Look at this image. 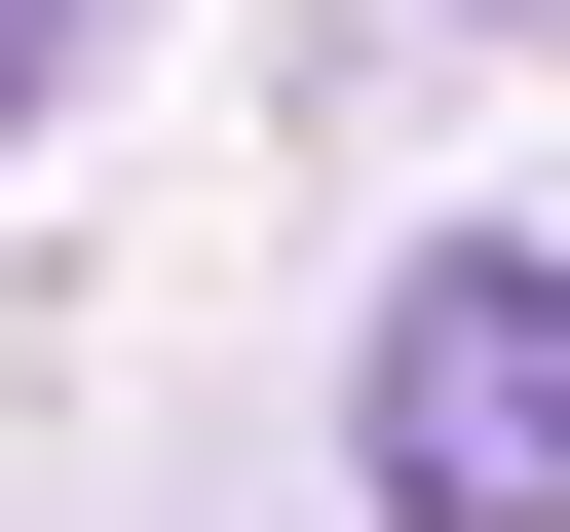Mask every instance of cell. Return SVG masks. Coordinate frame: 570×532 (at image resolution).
<instances>
[{
	"mask_svg": "<svg viewBox=\"0 0 570 532\" xmlns=\"http://www.w3.org/2000/svg\"><path fill=\"white\" fill-rule=\"evenodd\" d=\"M381 532H570V266L532 228H419L381 266Z\"/></svg>",
	"mask_w": 570,
	"mask_h": 532,
	"instance_id": "obj_1",
	"label": "cell"
},
{
	"mask_svg": "<svg viewBox=\"0 0 570 532\" xmlns=\"http://www.w3.org/2000/svg\"><path fill=\"white\" fill-rule=\"evenodd\" d=\"M77 39H115V0H0V152H39V115H77Z\"/></svg>",
	"mask_w": 570,
	"mask_h": 532,
	"instance_id": "obj_2",
	"label": "cell"
}]
</instances>
